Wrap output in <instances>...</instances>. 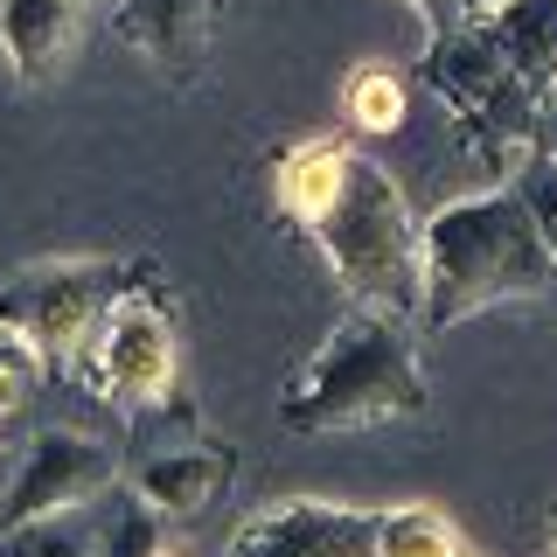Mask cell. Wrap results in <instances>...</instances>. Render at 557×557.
<instances>
[{
    "instance_id": "ba28073f",
    "label": "cell",
    "mask_w": 557,
    "mask_h": 557,
    "mask_svg": "<svg viewBox=\"0 0 557 557\" xmlns=\"http://www.w3.org/2000/svg\"><path fill=\"white\" fill-rule=\"evenodd\" d=\"M231 557H376V516L348 502H286L244 522Z\"/></svg>"
},
{
    "instance_id": "ffe728a7",
    "label": "cell",
    "mask_w": 557,
    "mask_h": 557,
    "mask_svg": "<svg viewBox=\"0 0 557 557\" xmlns=\"http://www.w3.org/2000/svg\"><path fill=\"white\" fill-rule=\"evenodd\" d=\"M418 22H425V42H440V35H460V28H481L487 14L502 8V0H411Z\"/></svg>"
},
{
    "instance_id": "7c38bea8",
    "label": "cell",
    "mask_w": 557,
    "mask_h": 557,
    "mask_svg": "<svg viewBox=\"0 0 557 557\" xmlns=\"http://www.w3.org/2000/svg\"><path fill=\"white\" fill-rule=\"evenodd\" d=\"M481 35L509 57V70L536 98L557 91V0H502L481 22Z\"/></svg>"
},
{
    "instance_id": "ac0fdd59",
    "label": "cell",
    "mask_w": 557,
    "mask_h": 557,
    "mask_svg": "<svg viewBox=\"0 0 557 557\" xmlns=\"http://www.w3.org/2000/svg\"><path fill=\"white\" fill-rule=\"evenodd\" d=\"M42 370H49L42 348H35L22 327H0V418H14V411L35 405V391H42Z\"/></svg>"
},
{
    "instance_id": "6da1fadb",
    "label": "cell",
    "mask_w": 557,
    "mask_h": 557,
    "mask_svg": "<svg viewBox=\"0 0 557 557\" xmlns=\"http://www.w3.org/2000/svg\"><path fill=\"white\" fill-rule=\"evenodd\" d=\"M278 209L321 244L327 272L362 313L418 321L425 307V223L411 216L391 168L348 139H300L278 161Z\"/></svg>"
},
{
    "instance_id": "9a60e30c",
    "label": "cell",
    "mask_w": 557,
    "mask_h": 557,
    "mask_svg": "<svg viewBox=\"0 0 557 557\" xmlns=\"http://www.w3.org/2000/svg\"><path fill=\"white\" fill-rule=\"evenodd\" d=\"M376 557H467V536L440 509H383L376 516Z\"/></svg>"
},
{
    "instance_id": "52a82bcc",
    "label": "cell",
    "mask_w": 557,
    "mask_h": 557,
    "mask_svg": "<svg viewBox=\"0 0 557 557\" xmlns=\"http://www.w3.org/2000/svg\"><path fill=\"white\" fill-rule=\"evenodd\" d=\"M174 370H182V348H174V321L153 300H119L104 313L98 342H91V383L112 405H153V397L174 391Z\"/></svg>"
},
{
    "instance_id": "30bf717a",
    "label": "cell",
    "mask_w": 557,
    "mask_h": 557,
    "mask_svg": "<svg viewBox=\"0 0 557 557\" xmlns=\"http://www.w3.org/2000/svg\"><path fill=\"white\" fill-rule=\"evenodd\" d=\"M237 481V453L231 446H182V453H161V460H139L126 487L139 502H153L161 516H202L209 502H223V487Z\"/></svg>"
},
{
    "instance_id": "8fae6325",
    "label": "cell",
    "mask_w": 557,
    "mask_h": 557,
    "mask_svg": "<svg viewBox=\"0 0 557 557\" xmlns=\"http://www.w3.org/2000/svg\"><path fill=\"white\" fill-rule=\"evenodd\" d=\"M209 8L216 0H119V35L147 63L174 70V77H196L209 49Z\"/></svg>"
},
{
    "instance_id": "d6986e66",
    "label": "cell",
    "mask_w": 557,
    "mask_h": 557,
    "mask_svg": "<svg viewBox=\"0 0 557 557\" xmlns=\"http://www.w3.org/2000/svg\"><path fill=\"white\" fill-rule=\"evenodd\" d=\"M516 196L522 202H530V216H536V231H544V244H550V251H557V168L544 161V153H530V161H522L516 168Z\"/></svg>"
},
{
    "instance_id": "4fadbf2b",
    "label": "cell",
    "mask_w": 557,
    "mask_h": 557,
    "mask_svg": "<svg viewBox=\"0 0 557 557\" xmlns=\"http://www.w3.org/2000/svg\"><path fill=\"white\" fill-rule=\"evenodd\" d=\"M126 446H133V467L161 460V453H182V446H202V418L182 391H168V397H153V405L126 411Z\"/></svg>"
},
{
    "instance_id": "44dd1931",
    "label": "cell",
    "mask_w": 557,
    "mask_h": 557,
    "mask_svg": "<svg viewBox=\"0 0 557 557\" xmlns=\"http://www.w3.org/2000/svg\"><path fill=\"white\" fill-rule=\"evenodd\" d=\"M536 153L557 168V91L544 98V112H536Z\"/></svg>"
},
{
    "instance_id": "7402d4cb",
    "label": "cell",
    "mask_w": 557,
    "mask_h": 557,
    "mask_svg": "<svg viewBox=\"0 0 557 557\" xmlns=\"http://www.w3.org/2000/svg\"><path fill=\"white\" fill-rule=\"evenodd\" d=\"M161 557H174V550H161Z\"/></svg>"
},
{
    "instance_id": "277c9868",
    "label": "cell",
    "mask_w": 557,
    "mask_h": 557,
    "mask_svg": "<svg viewBox=\"0 0 557 557\" xmlns=\"http://www.w3.org/2000/svg\"><path fill=\"white\" fill-rule=\"evenodd\" d=\"M418 77H425L432 91L446 98V112H453V126H460V139L481 153L487 168L516 174V168L536 153V112H544V98H536L530 84L516 77L509 57H502V49L487 42L481 28H460V35L425 42Z\"/></svg>"
},
{
    "instance_id": "9c48e42d",
    "label": "cell",
    "mask_w": 557,
    "mask_h": 557,
    "mask_svg": "<svg viewBox=\"0 0 557 557\" xmlns=\"http://www.w3.org/2000/svg\"><path fill=\"white\" fill-rule=\"evenodd\" d=\"M84 35V0H0V49L22 84L63 77Z\"/></svg>"
},
{
    "instance_id": "5b68a950",
    "label": "cell",
    "mask_w": 557,
    "mask_h": 557,
    "mask_svg": "<svg viewBox=\"0 0 557 557\" xmlns=\"http://www.w3.org/2000/svg\"><path fill=\"white\" fill-rule=\"evenodd\" d=\"M126 300V272L104 258H57V265H28L0 293V327H22L49 362H70L98 342L104 313Z\"/></svg>"
},
{
    "instance_id": "2e32d148",
    "label": "cell",
    "mask_w": 557,
    "mask_h": 557,
    "mask_svg": "<svg viewBox=\"0 0 557 557\" xmlns=\"http://www.w3.org/2000/svg\"><path fill=\"white\" fill-rule=\"evenodd\" d=\"M161 509L139 502L133 487H112V509H104V530H98V557H161L168 536H161Z\"/></svg>"
},
{
    "instance_id": "3957f363",
    "label": "cell",
    "mask_w": 557,
    "mask_h": 557,
    "mask_svg": "<svg viewBox=\"0 0 557 557\" xmlns=\"http://www.w3.org/2000/svg\"><path fill=\"white\" fill-rule=\"evenodd\" d=\"M425 411V362L405 321L383 313H342L335 335L300 362V376L278 391V418L293 432H356Z\"/></svg>"
},
{
    "instance_id": "8992f818",
    "label": "cell",
    "mask_w": 557,
    "mask_h": 557,
    "mask_svg": "<svg viewBox=\"0 0 557 557\" xmlns=\"http://www.w3.org/2000/svg\"><path fill=\"white\" fill-rule=\"evenodd\" d=\"M126 460H119L112 440L98 432H63L49 425L42 440L28 446L22 474H14L8 502H0V536L22 530V522H42V516H63V509H91L98 495H112Z\"/></svg>"
},
{
    "instance_id": "e0dca14e",
    "label": "cell",
    "mask_w": 557,
    "mask_h": 557,
    "mask_svg": "<svg viewBox=\"0 0 557 557\" xmlns=\"http://www.w3.org/2000/svg\"><path fill=\"white\" fill-rule=\"evenodd\" d=\"M0 557H98V530L84 522V509L22 522V530L0 536Z\"/></svg>"
},
{
    "instance_id": "7a4b0ae2",
    "label": "cell",
    "mask_w": 557,
    "mask_h": 557,
    "mask_svg": "<svg viewBox=\"0 0 557 557\" xmlns=\"http://www.w3.org/2000/svg\"><path fill=\"white\" fill-rule=\"evenodd\" d=\"M557 286V251L516 188L446 202L425 223V307L418 327H460L502 300H544Z\"/></svg>"
},
{
    "instance_id": "5bb4252c",
    "label": "cell",
    "mask_w": 557,
    "mask_h": 557,
    "mask_svg": "<svg viewBox=\"0 0 557 557\" xmlns=\"http://www.w3.org/2000/svg\"><path fill=\"white\" fill-rule=\"evenodd\" d=\"M342 112L356 133H397L405 126V77L391 63H356L342 84Z\"/></svg>"
}]
</instances>
